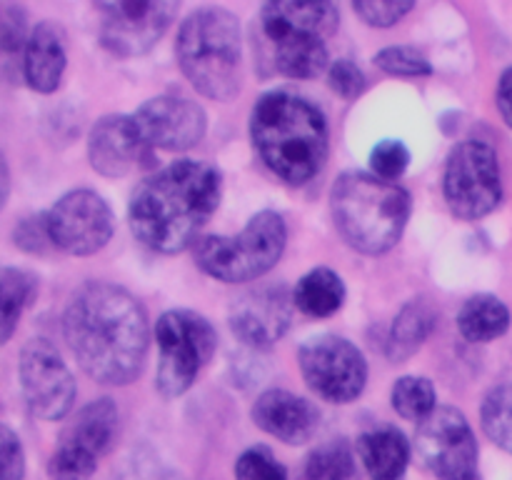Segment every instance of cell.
<instances>
[{
    "mask_svg": "<svg viewBox=\"0 0 512 480\" xmlns=\"http://www.w3.org/2000/svg\"><path fill=\"white\" fill-rule=\"evenodd\" d=\"M63 338L90 378L103 385H128L148 355V315L125 288L93 280L70 298Z\"/></svg>",
    "mask_w": 512,
    "mask_h": 480,
    "instance_id": "cell-1",
    "label": "cell"
},
{
    "mask_svg": "<svg viewBox=\"0 0 512 480\" xmlns=\"http://www.w3.org/2000/svg\"><path fill=\"white\" fill-rule=\"evenodd\" d=\"M223 198L218 168L200 160H178L135 188L128 223L135 240L163 255L198 243V233Z\"/></svg>",
    "mask_w": 512,
    "mask_h": 480,
    "instance_id": "cell-2",
    "label": "cell"
},
{
    "mask_svg": "<svg viewBox=\"0 0 512 480\" xmlns=\"http://www.w3.org/2000/svg\"><path fill=\"white\" fill-rule=\"evenodd\" d=\"M260 160L288 185H305L328 160L330 133L323 113L288 90L265 93L250 115Z\"/></svg>",
    "mask_w": 512,
    "mask_h": 480,
    "instance_id": "cell-3",
    "label": "cell"
},
{
    "mask_svg": "<svg viewBox=\"0 0 512 480\" xmlns=\"http://www.w3.org/2000/svg\"><path fill=\"white\" fill-rule=\"evenodd\" d=\"M330 210L340 238L353 250L380 255L393 250L405 233L413 200L398 183L373 173L348 170L330 190Z\"/></svg>",
    "mask_w": 512,
    "mask_h": 480,
    "instance_id": "cell-4",
    "label": "cell"
},
{
    "mask_svg": "<svg viewBox=\"0 0 512 480\" xmlns=\"http://www.w3.org/2000/svg\"><path fill=\"white\" fill-rule=\"evenodd\" d=\"M338 23L333 3L275 0L258 13V45L275 73L295 80L318 78L328 68V38Z\"/></svg>",
    "mask_w": 512,
    "mask_h": 480,
    "instance_id": "cell-5",
    "label": "cell"
},
{
    "mask_svg": "<svg viewBox=\"0 0 512 480\" xmlns=\"http://www.w3.org/2000/svg\"><path fill=\"white\" fill-rule=\"evenodd\" d=\"M175 53L183 75L205 98L230 100L243 85V33L230 10L208 5L190 13Z\"/></svg>",
    "mask_w": 512,
    "mask_h": 480,
    "instance_id": "cell-6",
    "label": "cell"
},
{
    "mask_svg": "<svg viewBox=\"0 0 512 480\" xmlns=\"http://www.w3.org/2000/svg\"><path fill=\"white\" fill-rule=\"evenodd\" d=\"M288 243L283 215L263 210L238 235H205L193 245L195 263L223 283H248L278 265Z\"/></svg>",
    "mask_w": 512,
    "mask_h": 480,
    "instance_id": "cell-7",
    "label": "cell"
},
{
    "mask_svg": "<svg viewBox=\"0 0 512 480\" xmlns=\"http://www.w3.org/2000/svg\"><path fill=\"white\" fill-rule=\"evenodd\" d=\"M155 340L160 348L155 385L163 398H178L188 393L218 345V335L210 320L185 308L160 315L155 325Z\"/></svg>",
    "mask_w": 512,
    "mask_h": 480,
    "instance_id": "cell-8",
    "label": "cell"
},
{
    "mask_svg": "<svg viewBox=\"0 0 512 480\" xmlns=\"http://www.w3.org/2000/svg\"><path fill=\"white\" fill-rule=\"evenodd\" d=\"M448 208L460 220H480L503 200L498 153L483 140H465L448 155L443 175Z\"/></svg>",
    "mask_w": 512,
    "mask_h": 480,
    "instance_id": "cell-9",
    "label": "cell"
},
{
    "mask_svg": "<svg viewBox=\"0 0 512 480\" xmlns=\"http://www.w3.org/2000/svg\"><path fill=\"white\" fill-rule=\"evenodd\" d=\"M305 383L328 403H353L368 383V360L340 335H315L298 353Z\"/></svg>",
    "mask_w": 512,
    "mask_h": 480,
    "instance_id": "cell-10",
    "label": "cell"
},
{
    "mask_svg": "<svg viewBox=\"0 0 512 480\" xmlns=\"http://www.w3.org/2000/svg\"><path fill=\"white\" fill-rule=\"evenodd\" d=\"M415 453L440 480H480L478 440L458 408H435L415 433Z\"/></svg>",
    "mask_w": 512,
    "mask_h": 480,
    "instance_id": "cell-11",
    "label": "cell"
},
{
    "mask_svg": "<svg viewBox=\"0 0 512 480\" xmlns=\"http://www.w3.org/2000/svg\"><path fill=\"white\" fill-rule=\"evenodd\" d=\"M18 378L25 405L40 420H60L75 400V378L48 338H30L20 348Z\"/></svg>",
    "mask_w": 512,
    "mask_h": 480,
    "instance_id": "cell-12",
    "label": "cell"
},
{
    "mask_svg": "<svg viewBox=\"0 0 512 480\" xmlns=\"http://www.w3.org/2000/svg\"><path fill=\"white\" fill-rule=\"evenodd\" d=\"M100 43L118 58L145 55L178 15L180 5L170 0H118L98 3Z\"/></svg>",
    "mask_w": 512,
    "mask_h": 480,
    "instance_id": "cell-13",
    "label": "cell"
},
{
    "mask_svg": "<svg viewBox=\"0 0 512 480\" xmlns=\"http://www.w3.org/2000/svg\"><path fill=\"white\" fill-rule=\"evenodd\" d=\"M50 240L70 255H93L113 238V210L95 190L78 188L45 213Z\"/></svg>",
    "mask_w": 512,
    "mask_h": 480,
    "instance_id": "cell-14",
    "label": "cell"
},
{
    "mask_svg": "<svg viewBox=\"0 0 512 480\" xmlns=\"http://www.w3.org/2000/svg\"><path fill=\"white\" fill-rule=\"evenodd\" d=\"M293 310V293L285 285L250 288L230 305V330L248 348L268 350L285 338L293 325Z\"/></svg>",
    "mask_w": 512,
    "mask_h": 480,
    "instance_id": "cell-15",
    "label": "cell"
},
{
    "mask_svg": "<svg viewBox=\"0 0 512 480\" xmlns=\"http://www.w3.org/2000/svg\"><path fill=\"white\" fill-rule=\"evenodd\" d=\"M145 145L183 153L203 140L208 120L195 100L180 95H158L140 105L133 115Z\"/></svg>",
    "mask_w": 512,
    "mask_h": 480,
    "instance_id": "cell-16",
    "label": "cell"
},
{
    "mask_svg": "<svg viewBox=\"0 0 512 480\" xmlns=\"http://www.w3.org/2000/svg\"><path fill=\"white\" fill-rule=\"evenodd\" d=\"M143 143L133 115H105L93 125L88 138V158L95 173L120 178L130 173L143 155Z\"/></svg>",
    "mask_w": 512,
    "mask_h": 480,
    "instance_id": "cell-17",
    "label": "cell"
},
{
    "mask_svg": "<svg viewBox=\"0 0 512 480\" xmlns=\"http://www.w3.org/2000/svg\"><path fill=\"white\" fill-rule=\"evenodd\" d=\"M253 420L260 430L288 445H303L318 433L320 413L310 400L290 390H265L253 405Z\"/></svg>",
    "mask_w": 512,
    "mask_h": 480,
    "instance_id": "cell-18",
    "label": "cell"
},
{
    "mask_svg": "<svg viewBox=\"0 0 512 480\" xmlns=\"http://www.w3.org/2000/svg\"><path fill=\"white\" fill-rule=\"evenodd\" d=\"M68 53H65V33L58 23L35 25L30 30L28 45L23 53V78L35 93H53L63 83Z\"/></svg>",
    "mask_w": 512,
    "mask_h": 480,
    "instance_id": "cell-19",
    "label": "cell"
},
{
    "mask_svg": "<svg viewBox=\"0 0 512 480\" xmlns=\"http://www.w3.org/2000/svg\"><path fill=\"white\" fill-rule=\"evenodd\" d=\"M120 435V413L110 398H98L80 408L73 423L63 433V443L78 445L95 458H103L115 448Z\"/></svg>",
    "mask_w": 512,
    "mask_h": 480,
    "instance_id": "cell-20",
    "label": "cell"
},
{
    "mask_svg": "<svg viewBox=\"0 0 512 480\" xmlns=\"http://www.w3.org/2000/svg\"><path fill=\"white\" fill-rule=\"evenodd\" d=\"M358 453L373 480H403L408 473V438L393 425L365 430L358 438Z\"/></svg>",
    "mask_w": 512,
    "mask_h": 480,
    "instance_id": "cell-21",
    "label": "cell"
},
{
    "mask_svg": "<svg viewBox=\"0 0 512 480\" xmlns=\"http://www.w3.org/2000/svg\"><path fill=\"white\" fill-rule=\"evenodd\" d=\"M435 320H438V313H435L433 303L425 298H413L400 308V313L395 315L393 325H390L388 333V353L390 360L395 363H403L410 355H415L420 350V345L430 338L435 328Z\"/></svg>",
    "mask_w": 512,
    "mask_h": 480,
    "instance_id": "cell-22",
    "label": "cell"
},
{
    "mask_svg": "<svg viewBox=\"0 0 512 480\" xmlns=\"http://www.w3.org/2000/svg\"><path fill=\"white\" fill-rule=\"evenodd\" d=\"M510 308L498 295L480 293L463 303L458 313V330L470 343H490L508 333Z\"/></svg>",
    "mask_w": 512,
    "mask_h": 480,
    "instance_id": "cell-23",
    "label": "cell"
},
{
    "mask_svg": "<svg viewBox=\"0 0 512 480\" xmlns=\"http://www.w3.org/2000/svg\"><path fill=\"white\" fill-rule=\"evenodd\" d=\"M295 308L310 318H330L345 303V283L335 270L313 268L293 288Z\"/></svg>",
    "mask_w": 512,
    "mask_h": 480,
    "instance_id": "cell-24",
    "label": "cell"
},
{
    "mask_svg": "<svg viewBox=\"0 0 512 480\" xmlns=\"http://www.w3.org/2000/svg\"><path fill=\"white\" fill-rule=\"evenodd\" d=\"M38 295V278L28 270H0V343H8L18 328L20 315L30 308Z\"/></svg>",
    "mask_w": 512,
    "mask_h": 480,
    "instance_id": "cell-25",
    "label": "cell"
},
{
    "mask_svg": "<svg viewBox=\"0 0 512 480\" xmlns=\"http://www.w3.org/2000/svg\"><path fill=\"white\" fill-rule=\"evenodd\" d=\"M355 473V455L348 440L335 438L318 445L305 460V478L308 480H350Z\"/></svg>",
    "mask_w": 512,
    "mask_h": 480,
    "instance_id": "cell-26",
    "label": "cell"
},
{
    "mask_svg": "<svg viewBox=\"0 0 512 480\" xmlns=\"http://www.w3.org/2000/svg\"><path fill=\"white\" fill-rule=\"evenodd\" d=\"M483 430L498 448L512 455V383L495 385L480 408Z\"/></svg>",
    "mask_w": 512,
    "mask_h": 480,
    "instance_id": "cell-27",
    "label": "cell"
},
{
    "mask_svg": "<svg viewBox=\"0 0 512 480\" xmlns=\"http://www.w3.org/2000/svg\"><path fill=\"white\" fill-rule=\"evenodd\" d=\"M390 400H393V408L400 418L420 420V423L438 408L433 383L428 378H420V375H405V378L395 380Z\"/></svg>",
    "mask_w": 512,
    "mask_h": 480,
    "instance_id": "cell-28",
    "label": "cell"
},
{
    "mask_svg": "<svg viewBox=\"0 0 512 480\" xmlns=\"http://www.w3.org/2000/svg\"><path fill=\"white\" fill-rule=\"evenodd\" d=\"M95 468H98V458L95 455L78 448V445H70L60 440L58 450H55L48 463V475L50 480H90Z\"/></svg>",
    "mask_w": 512,
    "mask_h": 480,
    "instance_id": "cell-29",
    "label": "cell"
},
{
    "mask_svg": "<svg viewBox=\"0 0 512 480\" xmlns=\"http://www.w3.org/2000/svg\"><path fill=\"white\" fill-rule=\"evenodd\" d=\"M375 65L388 75H400V78H428L433 75V65L420 50L410 45H390L375 55Z\"/></svg>",
    "mask_w": 512,
    "mask_h": 480,
    "instance_id": "cell-30",
    "label": "cell"
},
{
    "mask_svg": "<svg viewBox=\"0 0 512 480\" xmlns=\"http://www.w3.org/2000/svg\"><path fill=\"white\" fill-rule=\"evenodd\" d=\"M235 480H288V470L265 445H253L235 463Z\"/></svg>",
    "mask_w": 512,
    "mask_h": 480,
    "instance_id": "cell-31",
    "label": "cell"
},
{
    "mask_svg": "<svg viewBox=\"0 0 512 480\" xmlns=\"http://www.w3.org/2000/svg\"><path fill=\"white\" fill-rule=\"evenodd\" d=\"M408 165L410 150L405 148V143H400V140H383V143L375 145L373 153H370V168H373V175L380 180H388V183L403 178Z\"/></svg>",
    "mask_w": 512,
    "mask_h": 480,
    "instance_id": "cell-32",
    "label": "cell"
},
{
    "mask_svg": "<svg viewBox=\"0 0 512 480\" xmlns=\"http://www.w3.org/2000/svg\"><path fill=\"white\" fill-rule=\"evenodd\" d=\"M353 10L360 15V20L373 28H393L413 10V3L410 0H358Z\"/></svg>",
    "mask_w": 512,
    "mask_h": 480,
    "instance_id": "cell-33",
    "label": "cell"
},
{
    "mask_svg": "<svg viewBox=\"0 0 512 480\" xmlns=\"http://www.w3.org/2000/svg\"><path fill=\"white\" fill-rule=\"evenodd\" d=\"M0 45L8 58L20 55L23 58L25 45H28V23H25V10L18 5H5L0 13Z\"/></svg>",
    "mask_w": 512,
    "mask_h": 480,
    "instance_id": "cell-34",
    "label": "cell"
},
{
    "mask_svg": "<svg viewBox=\"0 0 512 480\" xmlns=\"http://www.w3.org/2000/svg\"><path fill=\"white\" fill-rule=\"evenodd\" d=\"M328 83L340 98L355 100L365 90V75L353 60H335L328 70Z\"/></svg>",
    "mask_w": 512,
    "mask_h": 480,
    "instance_id": "cell-35",
    "label": "cell"
},
{
    "mask_svg": "<svg viewBox=\"0 0 512 480\" xmlns=\"http://www.w3.org/2000/svg\"><path fill=\"white\" fill-rule=\"evenodd\" d=\"M0 458H3V480H23L25 455L18 435L3 425L0 428Z\"/></svg>",
    "mask_w": 512,
    "mask_h": 480,
    "instance_id": "cell-36",
    "label": "cell"
},
{
    "mask_svg": "<svg viewBox=\"0 0 512 480\" xmlns=\"http://www.w3.org/2000/svg\"><path fill=\"white\" fill-rule=\"evenodd\" d=\"M48 243H53V240H50L45 215L20 220L18 228H15V245H18V248L30 250V253H40V250H45Z\"/></svg>",
    "mask_w": 512,
    "mask_h": 480,
    "instance_id": "cell-37",
    "label": "cell"
},
{
    "mask_svg": "<svg viewBox=\"0 0 512 480\" xmlns=\"http://www.w3.org/2000/svg\"><path fill=\"white\" fill-rule=\"evenodd\" d=\"M498 110L500 115H503L505 123H508V128H512V68H508L503 75H500Z\"/></svg>",
    "mask_w": 512,
    "mask_h": 480,
    "instance_id": "cell-38",
    "label": "cell"
},
{
    "mask_svg": "<svg viewBox=\"0 0 512 480\" xmlns=\"http://www.w3.org/2000/svg\"><path fill=\"white\" fill-rule=\"evenodd\" d=\"M3 165V178H0V183H3V193H0V205L8 203V195H10V173H8V163H0Z\"/></svg>",
    "mask_w": 512,
    "mask_h": 480,
    "instance_id": "cell-39",
    "label": "cell"
}]
</instances>
